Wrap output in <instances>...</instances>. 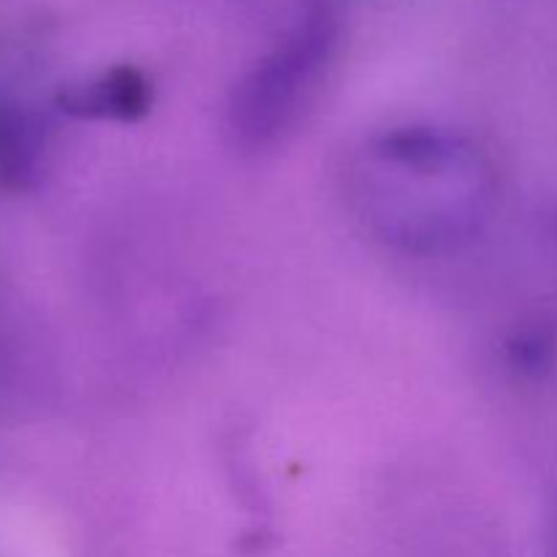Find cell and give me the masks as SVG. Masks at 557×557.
<instances>
[{"mask_svg": "<svg viewBox=\"0 0 557 557\" xmlns=\"http://www.w3.org/2000/svg\"><path fill=\"white\" fill-rule=\"evenodd\" d=\"M335 47L330 16H310L281 49L261 60L239 85L232 107V128L239 145L264 147L275 141L310 101Z\"/></svg>", "mask_w": 557, "mask_h": 557, "instance_id": "6da1fadb", "label": "cell"}, {"mask_svg": "<svg viewBox=\"0 0 557 557\" xmlns=\"http://www.w3.org/2000/svg\"><path fill=\"white\" fill-rule=\"evenodd\" d=\"M71 112L79 114H101V117H131L134 112L145 109V87L131 76H109L101 85H92L90 90L71 98Z\"/></svg>", "mask_w": 557, "mask_h": 557, "instance_id": "7a4b0ae2", "label": "cell"}]
</instances>
